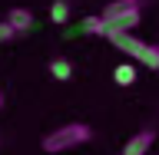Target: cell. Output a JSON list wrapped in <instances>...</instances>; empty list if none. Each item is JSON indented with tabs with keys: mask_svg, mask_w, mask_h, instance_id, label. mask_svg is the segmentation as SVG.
<instances>
[{
	"mask_svg": "<svg viewBox=\"0 0 159 155\" xmlns=\"http://www.w3.org/2000/svg\"><path fill=\"white\" fill-rule=\"evenodd\" d=\"M89 139H93V129L86 122H66V126L53 129V132H47L40 139V149L50 152V155H60V152H70L76 145H86Z\"/></svg>",
	"mask_w": 159,
	"mask_h": 155,
	"instance_id": "obj_1",
	"label": "cell"
},
{
	"mask_svg": "<svg viewBox=\"0 0 159 155\" xmlns=\"http://www.w3.org/2000/svg\"><path fill=\"white\" fill-rule=\"evenodd\" d=\"M99 17L106 20L109 33H133L139 27V17H143V0H113L103 7Z\"/></svg>",
	"mask_w": 159,
	"mask_h": 155,
	"instance_id": "obj_2",
	"label": "cell"
},
{
	"mask_svg": "<svg viewBox=\"0 0 159 155\" xmlns=\"http://www.w3.org/2000/svg\"><path fill=\"white\" fill-rule=\"evenodd\" d=\"M106 40L119 50V53H126L133 63H143V66H149V69H159V46L133 37V33H109Z\"/></svg>",
	"mask_w": 159,
	"mask_h": 155,
	"instance_id": "obj_3",
	"label": "cell"
},
{
	"mask_svg": "<svg viewBox=\"0 0 159 155\" xmlns=\"http://www.w3.org/2000/svg\"><path fill=\"white\" fill-rule=\"evenodd\" d=\"M152 142H156V132H152V129H143V132H136V136L126 139L123 155H146L149 149H152Z\"/></svg>",
	"mask_w": 159,
	"mask_h": 155,
	"instance_id": "obj_4",
	"label": "cell"
},
{
	"mask_svg": "<svg viewBox=\"0 0 159 155\" xmlns=\"http://www.w3.org/2000/svg\"><path fill=\"white\" fill-rule=\"evenodd\" d=\"M7 23L13 27V33H27V30L33 27V13H30L27 7H13L7 13Z\"/></svg>",
	"mask_w": 159,
	"mask_h": 155,
	"instance_id": "obj_5",
	"label": "cell"
},
{
	"mask_svg": "<svg viewBox=\"0 0 159 155\" xmlns=\"http://www.w3.org/2000/svg\"><path fill=\"white\" fill-rule=\"evenodd\" d=\"M50 76L57 79V83H66V79H73V63H70L66 56H57V59H50Z\"/></svg>",
	"mask_w": 159,
	"mask_h": 155,
	"instance_id": "obj_6",
	"label": "cell"
},
{
	"mask_svg": "<svg viewBox=\"0 0 159 155\" xmlns=\"http://www.w3.org/2000/svg\"><path fill=\"white\" fill-rule=\"evenodd\" d=\"M76 33H93V37H109V27H106V20H103V17L96 13V17H86V20H83V23L76 27Z\"/></svg>",
	"mask_w": 159,
	"mask_h": 155,
	"instance_id": "obj_7",
	"label": "cell"
},
{
	"mask_svg": "<svg viewBox=\"0 0 159 155\" xmlns=\"http://www.w3.org/2000/svg\"><path fill=\"white\" fill-rule=\"evenodd\" d=\"M113 79H116V86H133L136 83V66L133 63H119L113 69Z\"/></svg>",
	"mask_w": 159,
	"mask_h": 155,
	"instance_id": "obj_8",
	"label": "cell"
},
{
	"mask_svg": "<svg viewBox=\"0 0 159 155\" xmlns=\"http://www.w3.org/2000/svg\"><path fill=\"white\" fill-rule=\"evenodd\" d=\"M50 20L57 23V27H63L70 20V0H53V7H50Z\"/></svg>",
	"mask_w": 159,
	"mask_h": 155,
	"instance_id": "obj_9",
	"label": "cell"
},
{
	"mask_svg": "<svg viewBox=\"0 0 159 155\" xmlns=\"http://www.w3.org/2000/svg\"><path fill=\"white\" fill-rule=\"evenodd\" d=\"M13 37H17V33H13V27L3 20V23H0V43H7V40H13Z\"/></svg>",
	"mask_w": 159,
	"mask_h": 155,
	"instance_id": "obj_10",
	"label": "cell"
},
{
	"mask_svg": "<svg viewBox=\"0 0 159 155\" xmlns=\"http://www.w3.org/2000/svg\"><path fill=\"white\" fill-rule=\"evenodd\" d=\"M0 109H3V93H0Z\"/></svg>",
	"mask_w": 159,
	"mask_h": 155,
	"instance_id": "obj_11",
	"label": "cell"
}]
</instances>
